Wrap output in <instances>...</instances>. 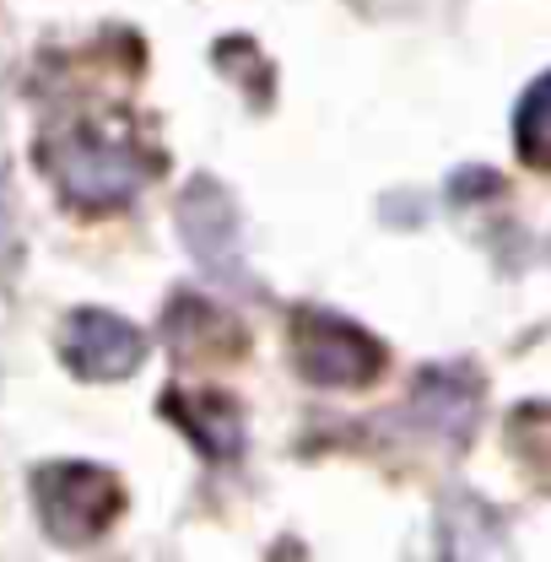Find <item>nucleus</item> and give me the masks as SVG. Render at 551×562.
<instances>
[{"instance_id": "obj_1", "label": "nucleus", "mask_w": 551, "mask_h": 562, "mask_svg": "<svg viewBox=\"0 0 551 562\" xmlns=\"http://www.w3.org/2000/svg\"><path fill=\"white\" fill-rule=\"evenodd\" d=\"M151 157L131 131L120 125H98V120H76L66 131L44 140V173L55 179V190L81 211H114L136 201V190L151 179Z\"/></svg>"}, {"instance_id": "obj_2", "label": "nucleus", "mask_w": 551, "mask_h": 562, "mask_svg": "<svg viewBox=\"0 0 551 562\" xmlns=\"http://www.w3.org/2000/svg\"><path fill=\"white\" fill-rule=\"evenodd\" d=\"M33 503L44 530L60 547H92L125 508V487L114 471L103 465H81V460H60V465H38L33 471Z\"/></svg>"}, {"instance_id": "obj_3", "label": "nucleus", "mask_w": 551, "mask_h": 562, "mask_svg": "<svg viewBox=\"0 0 551 562\" xmlns=\"http://www.w3.org/2000/svg\"><path fill=\"white\" fill-rule=\"evenodd\" d=\"M292 362L319 390H368L384 373V341L341 314L303 308L292 319Z\"/></svg>"}, {"instance_id": "obj_4", "label": "nucleus", "mask_w": 551, "mask_h": 562, "mask_svg": "<svg viewBox=\"0 0 551 562\" xmlns=\"http://www.w3.org/2000/svg\"><path fill=\"white\" fill-rule=\"evenodd\" d=\"M60 357L76 379H131L146 357V336L109 308H76L60 336Z\"/></svg>"}, {"instance_id": "obj_5", "label": "nucleus", "mask_w": 551, "mask_h": 562, "mask_svg": "<svg viewBox=\"0 0 551 562\" xmlns=\"http://www.w3.org/2000/svg\"><path fill=\"white\" fill-rule=\"evenodd\" d=\"M179 227H184V244L190 255L206 266L211 277H244L238 266V216H233V201L222 184L211 179H195L179 201Z\"/></svg>"}, {"instance_id": "obj_6", "label": "nucleus", "mask_w": 551, "mask_h": 562, "mask_svg": "<svg viewBox=\"0 0 551 562\" xmlns=\"http://www.w3.org/2000/svg\"><path fill=\"white\" fill-rule=\"evenodd\" d=\"M162 412L179 422L201 443V454H211V460H233L244 449V422L233 412V401L216 395V390H168L162 395Z\"/></svg>"}, {"instance_id": "obj_7", "label": "nucleus", "mask_w": 551, "mask_h": 562, "mask_svg": "<svg viewBox=\"0 0 551 562\" xmlns=\"http://www.w3.org/2000/svg\"><path fill=\"white\" fill-rule=\"evenodd\" d=\"M476 395H482V384L471 373L432 368L416 384V417L427 422L432 432H443V438H465L476 427Z\"/></svg>"}, {"instance_id": "obj_8", "label": "nucleus", "mask_w": 551, "mask_h": 562, "mask_svg": "<svg viewBox=\"0 0 551 562\" xmlns=\"http://www.w3.org/2000/svg\"><path fill=\"white\" fill-rule=\"evenodd\" d=\"M514 146L530 168H551V76H541L514 114Z\"/></svg>"}]
</instances>
